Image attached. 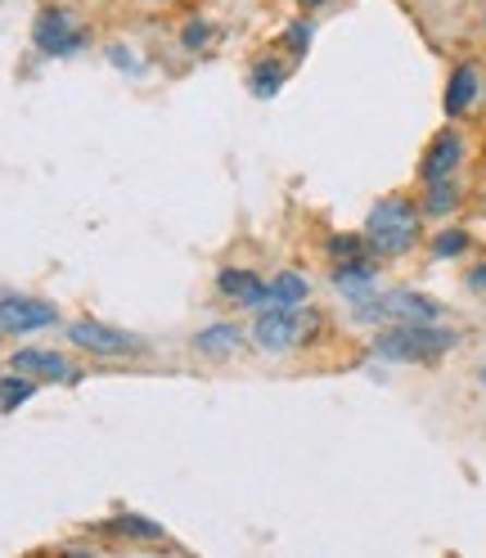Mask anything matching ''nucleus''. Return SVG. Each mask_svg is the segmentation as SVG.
<instances>
[{
	"label": "nucleus",
	"mask_w": 486,
	"mask_h": 558,
	"mask_svg": "<svg viewBox=\"0 0 486 558\" xmlns=\"http://www.w3.org/2000/svg\"><path fill=\"white\" fill-rule=\"evenodd\" d=\"M460 342L455 329H437V320H397L374 333V356L397 365H433Z\"/></svg>",
	"instance_id": "obj_1"
},
{
	"label": "nucleus",
	"mask_w": 486,
	"mask_h": 558,
	"mask_svg": "<svg viewBox=\"0 0 486 558\" xmlns=\"http://www.w3.org/2000/svg\"><path fill=\"white\" fill-rule=\"evenodd\" d=\"M420 230H424V207L410 203V198H401V194L374 203L369 217H365V243H369L378 257H401V253H410L414 243H420Z\"/></svg>",
	"instance_id": "obj_2"
},
{
	"label": "nucleus",
	"mask_w": 486,
	"mask_h": 558,
	"mask_svg": "<svg viewBox=\"0 0 486 558\" xmlns=\"http://www.w3.org/2000/svg\"><path fill=\"white\" fill-rule=\"evenodd\" d=\"M320 329V316H311L302 306H262V316L253 325V342L262 352H293V347L306 342V333Z\"/></svg>",
	"instance_id": "obj_3"
},
{
	"label": "nucleus",
	"mask_w": 486,
	"mask_h": 558,
	"mask_svg": "<svg viewBox=\"0 0 486 558\" xmlns=\"http://www.w3.org/2000/svg\"><path fill=\"white\" fill-rule=\"evenodd\" d=\"M32 41H37L41 54L50 59H63V54H77L86 46V27L68 14V10H41L37 23H32Z\"/></svg>",
	"instance_id": "obj_4"
},
{
	"label": "nucleus",
	"mask_w": 486,
	"mask_h": 558,
	"mask_svg": "<svg viewBox=\"0 0 486 558\" xmlns=\"http://www.w3.org/2000/svg\"><path fill=\"white\" fill-rule=\"evenodd\" d=\"M68 342L82 347L90 356H135L141 342H135L126 329H113V325H99V320H73L68 325Z\"/></svg>",
	"instance_id": "obj_5"
},
{
	"label": "nucleus",
	"mask_w": 486,
	"mask_h": 558,
	"mask_svg": "<svg viewBox=\"0 0 486 558\" xmlns=\"http://www.w3.org/2000/svg\"><path fill=\"white\" fill-rule=\"evenodd\" d=\"M59 325V311L37 298H0V333H37Z\"/></svg>",
	"instance_id": "obj_6"
},
{
	"label": "nucleus",
	"mask_w": 486,
	"mask_h": 558,
	"mask_svg": "<svg viewBox=\"0 0 486 558\" xmlns=\"http://www.w3.org/2000/svg\"><path fill=\"white\" fill-rule=\"evenodd\" d=\"M10 369L37 378V383H77V378H82V369H73L59 352H41V347L14 352V356H10Z\"/></svg>",
	"instance_id": "obj_7"
},
{
	"label": "nucleus",
	"mask_w": 486,
	"mask_h": 558,
	"mask_svg": "<svg viewBox=\"0 0 486 558\" xmlns=\"http://www.w3.org/2000/svg\"><path fill=\"white\" fill-rule=\"evenodd\" d=\"M460 162H464V135L460 131H441L428 145L424 162H420V177H424V185L428 181H446V177H455L460 171Z\"/></svg>",
	"instance_id": "obj_8"
},
{
	"label": "nucleus",
	"mask_w": 486,
	"mask_h": 558,
	"mask_svg": "<svg viewBox=\"0 0 486 558\" xmlns=\"http://www.w3.org/2000/svg\"><path fill=\"white\" fill-rule=\"evenodd\" d=\"M217 289H221L230 302H239V306H253V311L270 306V284H266V279H262L257 270L226 266V270H221V279H217Z\"/></svg>",
	"instance_id": "obj_9"
},
{
	"label": "nucleus",
	"mask_w": 486,
	"mask_h": 558,
	"mask_svg": "<svg viewBox=\"0 0 486 558\" xmlns=\"http://www.w3.org/2000/svg\"><path fill=\"white\" fill-rule=\"evenodd\" d=\"M477 90H482V73H477L473 63H460L455 73H450V82H446V118H450V122L464 118V113L473 109Z\"/></svg>",
	"instance_id": "obj_10"
},
{
	"label": "nucleus",
	"mask_w": 486,
	"mask_h": 558,
	"mask_svg": "<svg viewBox=\"0 0 486 558\" xmlns=\"http://www.w3.org/2000/svg\"><path fill=\"white\" fill-rule=\"evenodd\" d=\"M239 347H243V329L239 325H226V320L194 333V352L207 356V361H226V356L239 352Z\"/></svg>",
	"instance_id": "obj_11"
},
{
	"label": "nucleus",
	"mask_w": 486,
	"mask_h": 558,
	"mask_svg": "<svg viewBox=\"0 0 486 558\" xmlns=\"http://www.w3.org/2000/svg\"><path fill=\"white\" fill-rule=\"evenodd\" d=\"M284 82H289V68L275 59V54L257 59V63H253V73H248V86H253L257 99H275V95L284 90Z\"/></svg>",
	"instance_id": "obj_12"
},
{
	"label": "nucleus",
	"mask_w": 486,
	"mask_h": 558,
	"mask_svg": "<svg viewBox=\"0 0 486 558\" xmlns=\"http://www.w3.org/2000/svg\"><path fill=\"white\" fill-rule=\"evenodd\" d=\"M37 397V378H27V374H0V414H14L23 401Z\"/></svg>",
	"instance_id": "obj_13"
},
{
	"label": "nucleus",
	"mask_w": 486,
	"mask_h": 558,
	"mask_svg": "<svg viewBox=\"0 0 486 558\" xmlns=\"http://www.w3.org/2000/svg\"><path fill=\"white\" fill-rule=\"evenodd\" d=\"M460 207V185L455 177L446 181H428V194H424V217H450Z\"/></svg>",
	"instance_id": "obj_14"
},
{
	"label": "nucleus",
	"mask_w": 486,
	"mask_h": 558,
	"mask_svg": "<svg viewBox=\"0 0 486 558\" xmlns=\"http://www.w3.org/2000/svg\"><path fill=\"white\" fill-rule=\"evenodd\" d=\"M306 293H311V284L297 270H280L270 279V306H302Z\"/></svg>",
	"instance_id": "obj_15"
},
{
	"label": "nucleus",
	"mask_w": 486,
	"mask_h": 558,
	"mask_svg": "<svg viewBox=\"0 0 486 558\" xmlns=\"http://www.w3.org/2000/svg\"><path fill=\"white\" fill-rule=\"evenodd\" d=\"M109 532H118V536H126V541H162V536H167L158 522L145 518V513H122V518H113Z\"/></svg>",
	"instance_id": "obj_16"
},
{
	"label": "nucleus",
	"mask_w": 486,
	"mask_h": 558,
	"mask_svg": "<svg viewBox=\"0 0 486 558\" xmlns=\"http://www.w3.org/2000/svg\"><path fill=\"white\" fill-rule=\"evenodd\" d=\"M329 257H333V266L365 257V234H338V239H329Z\"/></svg>",
	"instance_id": "obj_17"
},
{
	"label": "nucleus",
	"mask_w": 486,
	"mask_h": 558,
	"mask_svg": "<svg viewBox=\"0 0 486 558\" xmlns=\"http://www.w3.org/2000/svg\"><path fill=\"white\" fill-rule=\"evenodd\" d=\"M464 248H469V234L464 230H441L433 239V257H460Z\"/></svg>",
	"instance_id": "obj_18"
},
{
	"label": "nucleus",
	"mask_w": 486,
	"mask_h": 558,
	"mask_svg": "<svg viewBox=\"0 0 486 558\" xmlns=\"http://www.w3.org/2000/svg\"><path fill=\"white\" fill-rule=\"evenodd\" d=\"M306 46H311V23H306V19L289 23V27H284V50H289V54H306Z\"/></svg>",
	"instance_id": "obj_19"
},
{
	"label": "nucleus",
	"mask_w": 486,
	"mask_h": 558,
	"mask_svg": "<svg viewBox=\"0 0 486 558\" xmlns=\"http://www.w3.org/2000/svg\"><path fill=\"white\" fill-rule=\"evenodd\" d=\"M181 46H185V50H203V46H207V23H203V19H190V23H185Z\"/></svg>",
	"instance_id": "obj_20"
},
{
	"label": "nucleus",
	"mask_w": 486,
	"mask_h": 558,
	"mask_svg": "<svg viewBox=\"0 0 486 558\" xmlns=\"http://www.w3.org/2000/svg\"><path fill=\"white\" fill-rule=\"evenodd\" d=\"M109 63H113V68H122V73H131V77L141 73V63H135V59L126 54V46H109Z\"/></svg>",
	"instance_id": "obj_21"
},
{
	"label": "nucleus",
	"mask_w": 486,
	"mask_h": 558,
	"mask_svg": "<svg viewBox=\"0 0 486 558\" xmlns=\"http://www.w3.org/2000/svg\"><path fill=\"white\" fill-rule=\"evenodd\" d=\"M469 284H473V289H486V266H477V270H469Z\"/></svg>",
	"instance_id": "obj_22"
},
{
	"label": "nucleus",
	"mask_w": 486,
	"mask_h": 558,
	"mask_svg": "<svg viewBox=\"0 0 486 558\" xmlns=\"http://www.w3.org/2000/svg\"><path fill=\"white\" fill-rule=\"evenodd\" d=\"M297 5H302V10L311 14V10H320V5H329V0H297Z\"/></svg>",
	"instance_id": "obj_23"
},
{
	"label": "nucleus",
	"mask_w": 486,
	"mask_h": 558,
	"mask_svg": "<svg viewBox=\"0 0 486 558\" xmlns=\"http://www.w3.org/2000/svg\"><path fill=\"white\" fill-rule=\"evenodd\" d=\"M477 378H482V388H486V369H482V374H477Z\"/></svg>",
	"instance_id": "obj_24"
},
{
	"label": "nucleus",
	"mask_w": 486,
	"mask_h": 558,
	"mask_svg": "<svg viewBox=\"0 0 486 558\" xmlns=\"http://www.w3.org/2000/svg\"><path fill=\"white\" fill-rule=\"evenodd\" d=\"M154 5H167V0H154Z\"/></svg>",
	"instance_id": "obj_25"
}]
</instances>
